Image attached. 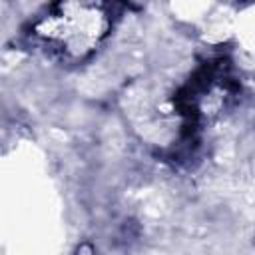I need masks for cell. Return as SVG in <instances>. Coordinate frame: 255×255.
Wrapping results in <instances>:
<instances>
[{"label":"cell","mask_w":255,"mask_h":255,"mask_svg":"<svg viewBox=\"0 0 255 255\" xmlns=\"http://www.w3.org/2000/svg\"><path fill=\"white\" fill-rule=\"evenodd\" d=\"M104 30V14L92 4H58L40 22V34L72 56L92 50Z\"/></svg>","instance_id":"6da1fadb"}]
</instances>
